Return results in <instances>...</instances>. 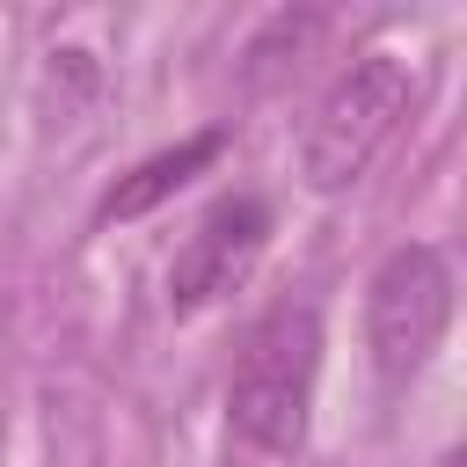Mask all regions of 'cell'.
<instances>
[{"label": "cell", "instance_id": "277c9868", "mask_svg": "<svg viewBox=\"0 0 467 467\" xmlns=\"http://www.w3.org/2000/svg\"><path fill=\"white\" fill-rule=\"evenodd\" d=\"M263 248H270V204L248 197V190L219 197V204L190 226V241L175 248V263H168V306H175V314H197V306L226 299V292L255 270Z\"/></svg>", "mask_w": 467, "mask_h": 467}, {"label": "cell", "instance_id": "5b68a950", "mask_svg": "<svg viewBox=\"0 0 467 467\" xmlns=\"http://www.w3.org/2000/svg\"><path fill=\"white\" fill-rule=\"evenodd\" d=\"M219 153H226V131H190L182 146H168V153H146L131 175H117V182L95 197V219L109 226V219H139V212H153V204H161V197H175L190 175H204Z\"/></svg>", "mask_w": 467, "mask_h": 467}, {"label": "cell", "instance_id": "6da1fadb", "mask_svg": "<svg viewBox=\"0 0 467 467\" xmlns=\"http://www.w3.org/2000/svg\"><path fill=\"white\" fill-rule=\"evenodd\" d=\"M321 379V314L306 299H277L248 321L226 379V416L255 452H299Z\"/></svg>", "mask_w": 467, "mask_h": 467}, {"label": "cell", "instance_id": "3957f363", "mask_svg": "<svg viewBox=\"0 0 467 467\" xmlns=\"http://www.w3.org/2000/svg\"><path fill=\"white\" fill-rule=\"evenodd\" d=\"M445 321H452V263H445V248H431V241L387 248V263L365 285V343H372L379 379L409 387L431 365V350L445 343Z\"/></svg>", "mask_w": 467, "mask_h": 467}, {"label": "cell", "instance_id": "7a4b0ae2", "mask_svg": "<svg viewBox=\"0 0 467 467\" xmlns=\"http://www.w3.org/2000/svg\"><path fill=\"white\" fill-rule=\"evenodd\" d=\"M409 109H416V73H409L401 51H365V58H350V66L336 73V88L321 95L306 139H299V175H306V190H321V197L350 190V182L387 153V139L401 131Z\"/></svg>", "mask_w": 467, "mask_h": 467}]
</instances>
